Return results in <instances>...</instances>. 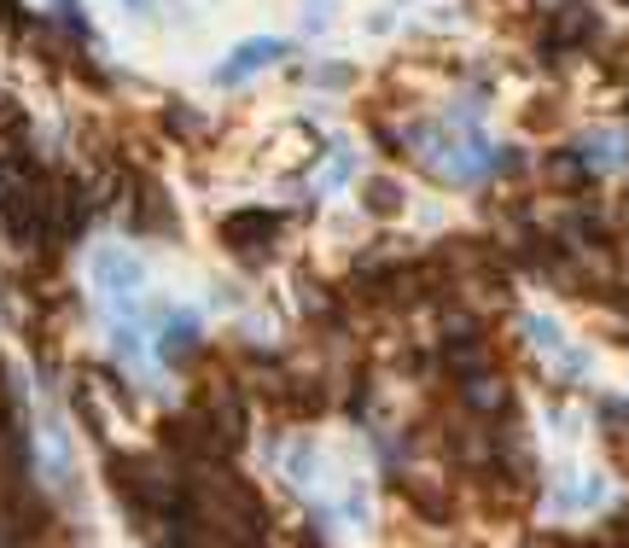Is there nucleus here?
Returning a JSON list of instances; mask_svg holds the SVG:
<instances>
[{
	"instance_id": "nucleus-6",
	"label": "nucleus",
	"mask_w": 629,
	"mask_h": 548,
	"mask_svg": "<svg viewBox=\"0 0 629 548\" xmlns=\"http://www.w3.org/2000/svg\"><path fill=\"white\" fill-rule=\"evenodd\" d=\"M397 205H402L397 181H373V187H367V210H373V216H391Z\"/></svg>"
},
{
	"instance_id": "nucleus-5",
	"label": "nucleus",
	"mask_w": 629,
	"mask_h": 548,
	"mask_svg": "<svg viewBox=\"0 0 629 548\" xmlns=\"http://www.w3.org/2000/svg\"><path fill=\"white\" fill-rule=\"evenodd\" d=\"M589 30H595V12L589 6H565V12H554V24H548V41L571 47V41H589Z\"/></svg>"
},
{
	"instance_id": "nucleus-1",
	"label": "nucleus",
	"mask_w": 629,
	"mask_h": 548,
	"mask_svg": "<svg viewBox=\"0 0 629 548\" xmlns=\"http://www.w3.org/2000/svg\"><path fill=\"white\" fill-rule=\"evenodd\" d=\"M94 280H100L117 304H134V298H140V286H146V269H140V257L117 251V245H105L100 257H94Z\"/></svg>"
},
{
	"instance_id": "nucleus-3",
	"label": "nucleus",
	"mask_w": 629,
	"mask_h": 548,
	"mask_svg": "<svg viewBox=\"0 0 629 548\" xmlns=\"http://www.w3.org/2000/svg\"><path fill=\"white\" fill-rule=\"evenodd\" d=\"M280 53H286V41H274V35H268V41H245V47H239V53H233L228 65L216 70V76H222V82H239V76H251L257 65L280 59Z\"/></svg>"
},
{
	"instance_id": "nucleus-2",
	"label": "nucleus",
	"mask_w": 629,
	"mask_h": 548,
	"mask_svg": "<svg viewBox=\"0 0 629 548\" xmlns=\"http://www.w3.org/2000/svg\"><path fill=\"white\" fill-rule=\"evenodd\" d=\"M280 234V216H263V210H245V216H228V245H263L268 251V240Z\"/></svg>"
},
{
	"instance_id": "nucleus-4",
	"label": "nucleus",
	"mask_w": 629,
	"mask_h": 548,
	"mask_svg": "<svg viewBox=\"0 0 629 548\" xmlns=\"http://www.w3.org/2000/svg\"><path fill=\"white\" fill-rule=\"evenodd\" d=\"M187 350H199V321H193V315H169L164 333H158V356H164V362H181Z\"/></svg>"
}]
</instances>
